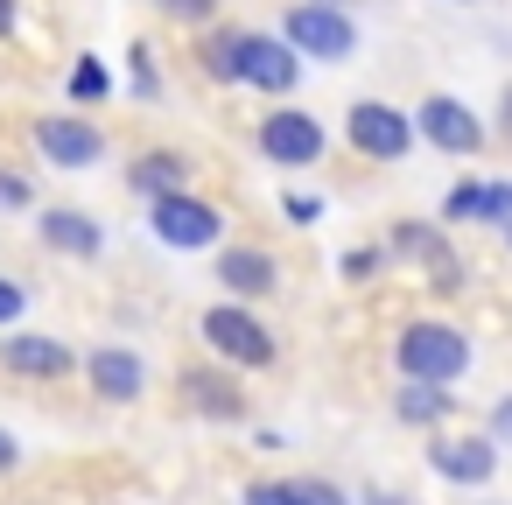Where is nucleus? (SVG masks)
I'll list each match as a JSON object with an SVG mask.
<instances>
[{
    "instance_id": "1",
    "label": "nucleus",
    "mask_w": 512,
    "mask_h": 505,
    "mask_svg": "<svg viewBox=\"0 0 512 505\" xmlns=\"http://www.w3.org/2000/svg\"><path fill=\"white\" fill-rule=\"evenodd\" d=\"M197 337H204V351H211L218 365H232V372H267V365L281 358V337H274L246 302H232V295L197 316Z\"/></svg>"
},
{
    "instance_id": "2",
    "label": "nucleus",
    "mask_w": 512,
    "mask_h": 505,
    "mask_svg": "<svg viewBox=\"0 0 512 505\" xmlns=\"http://www.w3.org/2000/svg\"><path fill=\"white\" fill-rule=\"evenodd\" d=\"M393 365H400V379L456 386V379L470 372V337H463L456 323H442V316H414V323H400V337H393Z\"/></svg>"
},
{
    "instance_id": "3",
    "label": "nucleus",
    "mask_w": 512,
    "mask_h": 505,
    "mask_svg": "<svg viewBox=\"0 0 512 505\" xmlns=\"http://www.w3.org/2000/svg\"><path fill=\"white\" fill-rule=\"evenodd\" d=\"M281 43L295 57H316V64H344L358 50V22L344 8H323V0H295L288 22H281Z\"/></svg>"
},
{
    "instance_id": "4",
    "label": "nucleus",
    "mask_w": 512,
    "mask_h": 505,
    "mask_svg": "<svg viewBox=\"0 0 512 505\" xmlns=\"http://www.w3.org/2000/svg\"><path fill=\"white\" fill-rule=\"evenodd\" d=\"M232 85H253L267 99H288L302 85V57L281 43V36H260V29H239L232 36Z\"/></svg>"
},
{
    "instance_id": "5",
    "label": "nucleus",
    "mask_w": 512,
    "mask_h": 505,
    "mask_svg": "<svg viewBox=\"0 0 512 505\" xmlns=\"http://www.w3.org/2000/svg\"><path fill=\"white\" fill-rule=\"evenodd\" d=\"M344 141H351V155H365V162H407V155H414V120H407V106L351 99Z\"/></svg>"
},
{
    "instance_id": "6",
    "label": "nucleus",
    "mask_w": 512,
    "mask_h": 505,
    "mask_svg": "<svg viewBox=\"0 0 512 505\" xmlns=\"http://www.w3.org/2000/svg\"><path fill=\"white\" fill-rule=\"evenodd\" d=\"M148 225H155V239H162L169 253H204V246L225 239V211L204 204V197H190V190L155 197V204H148Z\"/></svg>"
},
{
    "instance_id": "7",
    "label": "nucleus",
    "mask_w": 512,
    "mask_h": 505,
    "mask_svg": "<svg viewBox=\"0 0 512 505\" xmlns=\"http://www.w3.org/2000/svg\"><path fill=\"white\" fill-rule=\"evenodd\" d=\"M260 155L274 162V169H316L323 162V148H330V134H323V120L316 113H302V106H281V113H260Z\"/></svg>"
},
{
    "instance_id": "8",
    "label": "nucleus",
    "mask_w": 512,
    "mask_h": 505,
    "mask_svg": "<svg viewBox=\"0 0 512 505\" xmlns=\"http://www.w3.org/2000/svg\"><path fill=\"white\" fill-rule=\"evenodd\" d=\"M407 120H414V141H428V148H442V155H456V162H470V155L484 148V120H477L463 99H449V92H428Z\"/></svg>"
},
{
    "instance_id": "9",
    "label": "nucleus",
    "mask_w": 512,
    "mask_h": 505,
    "mask_svg": "<svg viewBox=\"0 0 512 505\" xmlns=\"http://www.w3.org/2000/svg\"><path fill=\"white\" fill-rule=\"evenodd\" d=\"M36 155L50 169H99L106 162V134L85 113H43L36 120Z\"/></svg>"
},
{
    "instance_id": "10",
    "label": "nucleus",
    "mask_w": 512,
    "mask_h": 505,
    "mask_svg": "<svg viewBox=\"0 0 512 505\" xmlns=\"http://www.w3.org/2000/svg\"><path fill=\"white\" fill-rule=\"evenodd\" d=\"M428 470L442 484H463V491H484L498 477V442L491 435H435L428 442Z\"/></svg>"
},
{
    "instance_id": "11",
    "label": "nucleus",
    "mask_w": 512,
    "mask_h": 505,
    "mask_svg": "<svg viewBox=\"0 0 512 505\" xmlns=\"http://www.w3.org/2000/svg\"><path fill=\"white\" fill-rule=\"evenodd\" d=\"M0 365H8L15 379H71V344L64 337H43V330H15L0 337Z\"/></svg>"
},
{
    "instance_id": "12",
    "label": "nucleus",
    "mask_w": 512,
    "mask_h": 505,
    "mask_svg": "<svg viewBox=\"0 0 512 505\" xmlns=\"http://www.w3.org/2000/svg\"><path fill=\"white\" fill-rule=\"evenodd\" d=\"M85 379H92V393H99L106 407H127V400L148 393V365H141L127 344H99V351L85 358Z\"/></svg>"
},
{
    "instance_id": "13",
    "label": "nucleus",
    "mask_w": 512,
    "mask_h": 505,
    "mask_svg": "<svg viewBox=\"0 0 512 505\" xmlns=\"http://www.w3.org/2000/svg\"><path fill=\"white\" fill-rule=\"evenodd\" d=\"M218 281H225L232 302H260V295L281 288V260L267 246H232V253H218Z\"/></svg>"
},
{
    "instance_id": "14",
    "label": "nucleus",
    "mask_w": 512,
    "mask_h": 505,
    "mask_svg": "<svg viewBox=\"0 0 512 505\" xmlns=\"http://www.w3.org/2000/svg\"><path fill=\"white\" fill-rule=\"evenodd\" d=\"M43 246L50 253H71V260H99L106 253V225L92 218V211H71V204H57V211H43Z\"/></svg>"
},
{
    "instance_id": "15",
    "label": "nucleus",
    "mask_w": 512,
    "mask_h": 505,
    "mask_svg": "<svg viewBox=\"0 0 512 505\" xmlns=\"http://www.w3.org/2000/svg\"><path fill=\"white\" fill-rule=\"evenodd\" d=\"M127 190L134 197H169V190H190V155H176V148H148V155H134L127 162Z\"/></svg>"
},
{
    "instance_id": "16",
    "label": "nucleus",
    "mask_w": 512,
    "mask_h": 505,
    "mask_svg": "<svg viewBox=\"0 0 512 505\" xmlns=\"http://www.w3.org/2000/svg\"><path fill=\"white\" fill-rule=\"evenodd\" d=\"M183 393H190V407H197V414H211V421H239V414H246L239 372H211V365H190V372H183Z\"/></svg>"
},
{
    "instance_id": "17",
    "label": "nucleus",
    "mask_w": 512,
    "mask_h": 505,
    "mask_svg": "<svg viewBox=\"0 0 512 505\" xmlns=\"http://www.w3.org/2000/svg\"><path fill=\"white\" fill-rule=\"evenodd\" d=\"M393 414H400L407 428H442V421L456 414V393H449V386H435V379H400Z\"/></svg>"
},
{
    "instance_id": "18",
    "label": "nucleus",
    "mask_w": 512,
    "mask_h": 505,
    "mask_svg": "<svg viewBox=\"0 0 512 505\" xmlns=\"http://www.w3.org/2000/svg\"><path fill=\"white\" fill-rule=\"evenodd\" d=\"M442 246H449V232H442V225H421V218H400V225L386 232V253H400V260H414V267H428Z\"/></svg>"
},
{
    "instance_id": "19",
    "label": "nucleus",
    "mask_w": 512,
    "mask_h": 505,
    "mask_svg": "<svg viewBox=\"0 0 512 505\" xmlns=\"http://www.w3.org/2000/svg\"><path fill=\"white\" fill-rule=\"evenodd\" d=\"M106 92H113L106 64H99V57H78V64H71V99H78V106H99Z\"/></svg>"
},
{
    "instance_id": "20",
    "label": "nucleus",
    "mask_w": 512,
    "mask_h": 505,
    "mask_svg": "<svg viewBox=\"0 0 512 505\" xmlns=\"http://www.w3.org/2000/svg\"><path fill=\"white\" fill-rule=\"evenodd\" d=\"M239 505H309V498L295 491V477H260V484L239 491Z\"/></svg>"
},
{
    "instance_id": "21",
    "label": "nucleus",
    "mask_w": 512,
    "mask_h": 505,
    "mask_svg": "<svg viewBox=\"0 0 512 505\" xmlns=\"http://www.w3.org/2000/svg\"><path fill=\"white\" fill-rule=\"evenodd\" d=\"M477 190H484V183H477V176H463V183L442 197V225H477Z\"/></svg>"
},
{
    "instance_id": "22",
    "label": "nucleus",
    "mask_w": 512,
    "mask_h": 505,
    "mask_svg": "<svg viewBox=\"0 0 512 505\" xmlns=\"http://www.w3.org/2000/svg\"><path fill=\"white\" fill-rule=\"evenodd\" d=\"M428 288H435V295H463V260H456V246H442V253L428 260Z\"/></svg>"
},
{
    "instance_id": "23",
    "label": "nucleus",
    "mask_w": 512,
    "mask_h": 505,
    "mask_svg": "<svg viewBox=\"0 0 512 505\" xmlns=\"http://www.w3.org/2000/svg\"><path fill=\"white\" fill-rule=\"evenodd\" d=\"M505 218H512V176L477 190V225H505Z\"/></svg>"
},
{
    "instance_id": "24",
    "label": "nucleus",
    "mask_w": 512,
    "mask_h": 505,
    "mask_svg": "<svg viewBox=\"0 0 512 505\" xmlns=\"http://www.w3.org/2000/svg\"><path fill=\"white\" fill-rule=\"evenodd\" d=\"M232 36H239V29H218V36L204 43V78H218V85H232Z\"/></svg>"
},
{
    "instance_id": "25",
    "label": "nucleus",
    "mask_w": 512,
    "mask_h": 505,
    "mask_svg": "<svg viewBox=\"0 0 512 505\" xmlns=\"http://www.w3.org/2000/svg\"><path fill=\"white\" fill-rule=\"evenodd\" d=\"M127 64H134V92H141V99H162V71H155V50H148V43H134V50H127Z\"/></svg>"
},
{
    "instance_id": "26",
    "label": "nucleus",
    "mask_w": 512,
    "mask_h": 505,
    "mask_svg": "<svg viewBox=\"0 0 512 505\" xmlns=\"http://www.w3.org/2000/svg\"><path fill=\"white\" fill-rule=\"evenodd\" d=\"M379 267H386V253H379V246H351V253L337 260V274H344V281H372Z\"/></svg>"
},
{
    "instance_id": "27",
    "label": "nucleus",
    "mask_w": 512,
    "mask_h": 505,
    "mask_svg": "<svg viewBox=\"0 0 512 505\" xmlns=\"http://www.w3.org/2000/svg\"><path fill=\"white\" fill-rule=\"evenodd\" d=\"M155 8H162L169 22H190V29H204V22L218 15V0H155Z\"/></svg>"
},
{
    "instance_id": "28",
    "label": "nucleus",
    "mask_w": 512,
    "mask_h": 505,
    "mask_svg": "<svg viewBox=\"0 0 512 505\" xmlns=\"http://www.w3.org/2000/svg\"><path fill=\"white\" fill-rule=\"evenodd\" d=\"M22 309H29V288L0 274V330H15V323H22Z\"/></svg>"
},
{
    "instance_id": "29",
    "label": "nucleus",
    "mask_w": 512,
    "mask_h": 505,
    "mask_svg": "<svg viewBox=\"0 0 512 505\" xmlns=\"http://www.w3.org/2000/svg\"><path fill=\"white\" fill-rule=\"evenodd\" d=\"M295 491H302L309 505H351V491H344V484H330V477H295Z\"/></svg>"
},
{
    "instance_id": "30",
    "label": "nucleus",
    "mask_w": 512,
    "mask_h": 505,
    "mask_svg": "<svg viewBox=\"0 0 512 505\" xmlns=\"http://www.w3.org/2000/svg\"><path fill=\"white\" fill-rule=\"evenodd\" d=\"M281 211H288V225H316V218H323V197H309V190H288V197H281Z\"/></svg>"
},
{
    "instance_id": "31",
    "label": "nucleus",
    "mask_w": 512,
    "mask_h": 505,
    "mask_svg": "<svg viewBox=\"0 0 512 505\" xmlns=\"http://www.w3.org/2000/svg\"><path fill=\"white\" fill-rule=\"evenodd\" d=\"M29 204H36L29 176H8V169H0V211H29Z\"/></svg>"
},
{
    "instance_id": "32",
    "label": "nucleus",
    "mask_w": 512,
    "mask_h": 505,
    "mask_svg": "<svg viewBox=\"0 0 512 505\" xmlns=\"http://www.w3.org/2000/svg\"><path fill=\"white\" fill-rule=\"evenodd\" d=\"M484 435H491L498 449H512V393H505V400L491 407V421H484Z\"/></svg>"
},
{
    "instance_id": "33",
    "label": "nucleus",
    "mask_w": 512,
    "mask_h": 505,
    "mask_svg": "<svg viewBox=\"0 0 512 505\" xmlns=\"http://www.w3.org/2000/svg\"><path fill=\"white\" fill-rule=\"evenodd\" d=\"M22 29V0H0V36H15Z\"/></svg>"
},
{
    "instance_id": "34",
    "label": "nucleus",
    "mask_w": 512,
    "mask_h": 505,
    "mask_svg": "<svg viewBox=\"0 0 512 505\" xmlns=\"http://www.w3.org/2000/svg\"><path fill=\"white\" fill-rule=\"evenodd\" d=\"M15 463H22V442H15L8 428H0V470H15Z\"/></svg>"
},
{
    "instance_id": "35",
    "label": "nucleus",
    "mask_w": 512,
    "mask_h": 505,
    "mask_svg": "<svg viewBox=\"0 0 512 505\" xmlns=\"http://www.w3.org/2000/svg\"><path fill=\"white\" fill-rule=\"evenodd\" d=\"M498 134H505V141H512V85H505V92H498Z\"/></svg>"
},
{
    "instance_id": "36",
    "label": "nucleus",
    "mask_w": 512,
    "mask_h": 505,
    "mask_svg": "<svg viewBox=\"0 0 512 505\" xmlns=\"http://www.w3.org/2000/svg\"><path fill=\"white\" fill-rule=\"evenodd\" d=\"M365 505H400V498L393 491H365Z\"/></svg>"
},
{
    "instance_id": "37",
    "label": "nucleus",
    "mask_w": 512,
    "mask_h": 505,
    "mask_svg": "<svg viewBox=\"0 0 512 505\" xmlns=\"http://www.w3.org/2000/svg\"><path fill=\"white\" fill-rule=\"evenodd\" d=\"M498 239H505V246H512V218H505V225H498Z\"/></svg>"
},
{
    "instance_id": "38",
    "label": "nucleus",
    "mask_w": 512,
    "mask_h": 505,
    "mask_svg": "<svg viewBox=\"0 0 512 505\" xmlns=\"http://www.w3.org/2000/svg\"><path fill=\"white\" fill-rule=\"evenodd\" d=\"M456 8H470V0H456Z\"/></svg>"
}]
</instances>
